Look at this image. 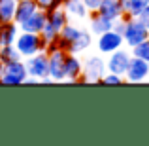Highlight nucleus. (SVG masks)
<instances>
[{
  "instance_id": "f257e3e1",
  "label": "nucleus",
  "mask_w": 149,
  "mask_h": 146,
  "mask_svg": "<svg viewBox=\"0 0 149 146\" xmlns=\"http://www.w3.org/2000/svg\"><path fill=\"white\" fill-rule=\"evenodd\" d=\"M15 48H17L23 59H26V57H32V55L40 53V51H47V42L42 38V34L19 30L17 40H15Z\"/></svg>"
},
{
  "instance_id": "f03ea898",
  "label": "nucleus",
  "mask_w": 149,
  "mask_h": 146,
  "mask_svg": "<svg viewBox=\"0 0 149 146\" xmlns=\"http://www.w3.org/2000/svg\"><path fill=\"white\" fill-rule=\"evenodd\" d=\"M127 19V25H125V32H123V38H125V44L128 48H134V46L142 44L143 40L149 38V29L140 21L138 17H128V15H123Z\"/></svg>"
},
{
  "instance_id": "7ed1b4c3",
  "label": "nucleus",
  "mask_w": 149,
  "mask_h": 146,
  "mask_svg": "<svg viewBox=\"0 0 149 146\" xmlns=\"http://www.w3.org/2000/svg\"><path fill=\"white\" fill-rule=\"evenodd\" d=\"M108 72L106 68V59L100 55H91L83 61V74H81V84H100L102 76Z\"/></svg>"
},
{
  "instance_id": "20e7f679",
  "label": "nucleus",
  "mask_w": 149,
  "mask_h": 146,
  "mask_svg": "<svg viewBox=\"0 0 149 146\" xmlns=\"http://www.w3.org/2000/svg\"><path fill=\"white\" fill-rule=\"evenodd\" d=\"M26 78H29V70H26L25 59L11 61L8 65H4L2 76H0V85H23Z\"/></svg>"
},
{
  "instance_id": "39448f33",
  "label": "nucleus",
  "mask_w": 149,
  "mask_h": 146,
  "mask_svg": "<svg viewBox=\"0 0 149 146\" xmlns=\"http://www.w3.org/2000/svg\"><path fill=\"white\" fill-rule=\"evenodd\" d=\"M149 80V63L140 57H130L128 68L125 72V82L128 84H142V82Z\"/></svg>"
},
{
  "instance_id": "423d86ee",
  "label": "nucleus",
  "mask_w": 149,
  "mask_h": 146,
  "mask_svg": "<svg viewBox=\"0 0 149 146\" xmlns=\"http://www.w3.org/2000/svg\"><path fill=\"white\" fill-rule=\"evenodd\" d=\"M26 70H29V76L42 80V78L49 76V61H47V51H40V53L32 55V57L25 59Z\"/></svg>"
},
{
  "instance_id": "0eeeda50",
  "label": "nucleus",
  "mask_w": 149,
  "mask_h": 146,
  "mask_svg": "<svg viewBox=\"0 0 149 146\" xmlns=\"http://www.w3.org/2000/svg\"><path fill=\"white\" fill-rule=\"evenodd\" d=\"M123 46H125L123 34L115 32L113 29L98 34V40H96V48H98V51L102 55H109V53H113V51L121 49Z\"/></svg>"
},
{
  "instance_id": "6e6552de",
  "label": "nucleus",
  "mask_w": 149,
  "mask_h": 146,
  "mask_svg": "<svg viewBox=\"0 0 149 146\" xmlns=\"http://www.w3.org/2000/svg\"><path fill=\"white\" fill-rule=\"evenodd\" d=\"M68 51L55 48L47 51V61H49V76L53 82H64V61Z\"/></svg>"
},
{
  "instance_id": "1a4fd4ad",
  "label": "nucleus",
  "mask_w": 149,
  "mask_h": 146,
  "mask_svg": "<svg viewBox=\"0 0 149 146\" xmlns=\"http://www.w3.org/2000/svg\"><path fill=\"white\" fill-rule=\"evenodd\" d=\"M130 57H132V53L127 51V49H123V48L113 51V53H109L108 59H106V68H108V72L125 76V72H127V68H128V63H130Z\"/></svg>"
},
{
  "instance_id": "9d476101",
  "label": "nucleus",
  "mask_w": 149,
  "mask_h": 146,
  "mask_svg": "<svg viewBox=\"0 0 149 146\" xmlns=\"http://www.w3.org/2000/svg\"><path fill=\"white\" fill-rule=\"evenodd\" d=\"M83 74V61L77 57L76 53H66V61H64V82H76L81 80Z\"/></svg>"
},
{
  "instance_id": "9b49d317",
  "label": "nucleus",
  "mask_w": 149,
  "mask_h": 146,
  "mask_svg": "<svg viewBox=\"0 0 149 146\" xmlns=\"http://www.w3.org/2000/svg\"><path fill=\"white\" fill-rule=\"evenodd\" d=\"M45 23H47V11H45V10H42V8H38V10L34 11V13L30 15V17H26L23 23H19V30L40 34Z\"/></svg>"
},
{
  "instance_id": "f8f14e48",
  "label": "nucleus",
  "mask_w": 149,
  "mask_h": 146,
  "mask_svg": "<svg viewBox=\"0 0 149 146\" xmlns=\"http://www.w3.org/2000/svg\"><path fill=\"white\" fill-rule=\"evenodd\" d=\"M96 11H98L100 15H104V17L111 19V21H117V19H121L125 15L121 0H102Z\"/></svg>"
},
{
  "instance_id": "ddd939ff",
  "label": "nucleus",
  "mask_w": 149,
  "mask_h": 146,
  "mask_svg": "<svg viewBox=\"0 0 149 146\" xmlns=\"http://www.w3.org/2000/svg\"><path fill=\"white\" fill-rule=\"evenodd\" d=\"M113 29V21L108 17H104V15H100L98 11H91L89 13V30H91V34H102L106 32V30H111Z\"/></svg>"
},
{
  "instance_id": "4468645a",
  "label": "nucleus",
  "mask_w": 149,
  "mask_h": 146,
  "mask_svg": "<svg viewBox=\"0 0 149 146\" xmlns=\"http://www.w3.org/2000/svg\"><path fill=\"white\" fill-rule=\"evenodd\" d=\"M79 27L77 25H74V23H66L64 27L61 29V32H58V38H57V46L61 49H64V51H68L70 48V44H72V40L77 36V32H79Z\"/></svg>"
},
{
  "instance_id": "2eb2a0df",
  "label": "nucleus",
  "mask_w": 149,
  "mask_h": 146,
  "mask_svg": "<svg viewBox=\"0 0 149 146\" xmlns=\"http://www.w3.org/2000/svg\"><path fill=\"white\" fill-rule=\"evenodd\" d=\"M91 44H93L91 30L81 29L79 32H77V36L72 40V44H70L68 53H76V55H79V53H83L85 49H89V48H91Z\"/></svg>"
},
{
  "instance_id": "dca6fc26",
  "label": "nucleus",
  "mask_w": 149,
  "mask_h": 146,
  "mask_svg": "<svg viewBox=\"0 0 149 146\" xmlns=\"http://www.w3.org/2000/svg\"><path fill=\"white\" fill-rule=\"evenodd\" d=\"M17 34H19V25L15 21L2 23V25H0V48L15 44Z\"/></svg>"
},
{
  "instance_id": "f3484780",
  "label": "nucleus",
  "mask_w": 149,
  "mask_h": 146,
  "mask_svg": "<svg viewBox=\"0 0 149 146\" xmlns=\"http://www.w3.org/2000/svg\"><path fill=\"white\" fill-rule=\"evenodd\" d=\"M38 4H36V0H19L17 2V8H15V17H13V21L17 23H23L26 17H30V15L34 13V11L38 10Z\"/></svg>"
},
{
  "instance_id": "a211bd4d",
  "label": "nucleus",
  "mask_w": 149,
  "mask_h": 146,
  "mask_svg": "<svg viewBox=\"0 0 149 146\" xmlns=\"http://www.w3.org/2000/svg\"><path fill=\"white\" fill-rule=\"evenodd\" d=\"M62 8L68 13V17H76V19H85L89 15V10L85 8L83 0H64Z\"/></svg>"
},
{
  "instance_id": "6ab92c4d",
  "label": "nucleus",
  "mask_w": 149,
  "mask_h": 146,
  "mask_svg": "<svg viewBox=\"0 0 149 146\" xmlns=\"http://www.w3.org/2000/svg\"><path fill=\"white\" fill-rule=\"evenodd\" d=\"M68 21H70V17L64 11V8H57V10H53V11H47V23L55 30H58V32H61V29Z\"/></svg>"
},
{
  "instance_id": "aec40b11",
  "label": "nucleus",
  "mask_w": 149,
  "mask_h": 146,
  "mask_svg": "<svg viewBox=\"0 0 149 146\" xmlns=\"http://www.w3.org/2000/svg\"><path fill=\"white\" fill-rule=\"evenodd\" d=\"M15 8H17V0H0V25L13 21Z\"/></svg>"
},
{
  "instance_id": "412c9836",
  "label": "nucleus",
  "mask_w": 149,
  "mask_h": 146,
  "mask_svg": "<svg viewBox=\"0 0 149 146\" xmlns=\"http://www.w3.org/2000/svg\"><path fill=\"white\" fill-rule=\"evenodd\" d=\"M121 4H123L125 15H128V17H138V13L149 4V0H121Z\"/></svg>"
},
{
  "instance_id": "4be33fe9",
  "label": "nucleus",
  "mask_w": 149,
  "mask_h": 146,
  "mask_svg": "<svg viewBox=\"0 0 149 146\" xmlns=\"http://www.w3.org/2000/svg\"><path fill=\"white\" fill-rule=\"evenodd\" d=\"M19 59H23V57L17 51V48H15V44L0 48V63H2V65H8V63H11V61H19Z\"/></svg>"
},
{
  "instance_id": "5701e85b",
  "label": "nucleus",
  "mask_w": 149,
  "mask_h": 146,
  "mask_svg": "<svg viewBox=\"0 0 149 146\" xmlns=\"http://www.w3.org/2000/svg\"><path fill=\"white\" fill-rule=\"evenodd\" d=\"M132 55H134V57H140V59H143V61L149 63V38H147V40H143L142 44L134 46V48H132Z\"/></svg>"
},
{
  "instance_id": "b1692460",
  "label": "nucleus",
  "mask_w": 149,
  "mask_h": 146,
  "mask_svg": "<svg viewBox=\"0 0 149 146\" xmlns=\"http://www.w3.org/2000/svg\"><path fill=\"white\" fill-rule=\"evenodd\" d=\"M100 84H104V85H123L125 76H119V74H113V72H106L104 76H102Z\"/></svg>"
},
{
  "instance_id": "393cba45",
  "label": "nucleus",
  "mask_w": 149,
  "mask_h": 146,
  "mask_svg": "<svg viewBox=\"0 0 149 146\" xmlns=\"http://www.w3.org/2000/svg\"><path fill=\"white\" fill-rule=\"evenodd\" d=\"M40 34H42V38H44L47 44H53V42H57V38H58V30H55L49 23H45V25H44V29H42Z\"/></svg>"
},
{
  "instance_id": "a878e982",
  "label": "nucleus",
  "mask_w": 149,
  "mask_h": 146,
  "mask_svg": "<svg viewBox=\"0 0 149 146\" xmlns=\"http://www.w3.org/2000/svg\"><path fill=\"white\" fill-rule=\"evenodd\" d=\"M138 19H140V21H142L143 25H146L147 29H149V4H147V6H146V8H143V10L138 13Z\"/></svg>"
},
{
  "instance_id": "bb28decb",
  "label": "nucleus",
  "mask_w": 149,
  "mask_h": 146,
  "mask_svg": "<svg viewBox=\"0 0 149 146\" xmlns=\"http://www.w3.org/2000/svg\"><path fill=\"white\" fill-rule=\"evenodd\" d=\"M100 2H102V0H83L85 8H87V10H89V13H91V11H96V10H98Z\"/></svg>"
},
{
  "instance_id": "cd10ccee",
  "label": "nucleus",
  "mask_w": 149,
  "mask_h": 146,
  "mask_svg": "<svg viewBox=\"0 0 149 146\" xmlns=\"http://www.w3.org/2000/svg\"><path fill=\"white\" fill-rule=\"evenodd\" d=\"M2 70H4V65L0 63V76H2Z\"/></svg>"
},
{
  "instance_id": "c85d7f7f",
  "label": "nucleus",
  "mask_w": 149,
  "mask_h": 146,
  "mask_svg": "<svg viewBox=\"0 0 149 146\" xmlns=\"http://www.w3.org/2000/svg\"><path fill=\"white\" fill-rule=\"evenodd\" d=\"M17 2H19V0H17Z\"/></svg>"
}]
</instances>
